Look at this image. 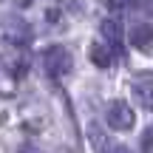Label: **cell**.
I'll return each instance as SVG.
<instances>
[{
  "instance_id": "5b68a950",
  "label": "cell",
  "mask_w": 153,
  "mask_h": 153,
  "mask_svg": "<svg viewBox=\"0 0 153 153\" xmlns=\"http://www.w3.org/2000/svg\"><path fill=\"white\" fill-rule=\"evenodd\" d=\"M128 37H131V43L136 45L139 51H153V28L148 23H136Z\"/></svg>"
},
{
  "instance_id": "52a82bcc",
  "label": "cell",
  "mask_w": 153,
  "mask_h": 153,
  "mask_svg": "<svg viewBox=\"0 0 153 153\" xmlns=\"http://www.w3.org/2000/svg\"><path fill=\"white\" fill-rule=\"evenodd\" d=\"M88 54H91V60H94V65H99V68H108V65H111V51L105 48L102 43H94V45H91V51H88Z\"/></svg>"
},
{
  "instance_id": "ba28073f",
  "label": "cell",
  "mask_w": 153,
  "mask_h": 153,
  "mask_svg": "<svg viewBox=\"0 0 153 153\" xmlns=\"http://www.w3.org/2000/svg\"><path fill=\"white\" fill-rule=\"evenodd\" d=\"M20 153H40V150H37V148H23Z\"/></svg>"
},
{
  "instance_id": "277c9868",
  "label": "cell",
  "mask_w": 153,
  "mask_h": 153,
  "mask_svg": "<svg viewBox=\"0 0 153 153\" xmlns=\"http://www.w3.org/2000/svg\"><path fill=\"white\" fill-rule=\"evenodd\" d=\"M3 28H6V34H9V40H17V43H26L28 37H31V28H28V23L23 20V17H17V14H9L3 20Z\"/></svg>"
},
{
  "instance_id": "7a4b0ae2",
  "label": "cell",
  "mask_w": 153,
  "mask_h": 153,
  "mask_svg": "<svg viewBox=\"0 0 153 153\" xmlns=\"http://www.w3.org/2000/svg\"><path fill=\"white\" fill-rule=\"evenodd\" d=\"M45 68H48L54 76L68 74V71H71V54H68L65 48H60V45L48 48V51H45Z\"/></svg>"
},
{
  "instance_id": "6da1fadb",
  "label": "cell",
  "mask_w": 153,
  "mask_h": 153,
  "mask_svg": "<svg viewBox=\"0 0 153 153\" xmlns=\"http://www.w3.org/2000/svg\"><path fill=\"white\" fill-rule=\"evenodd\" d=\"M133 97H136L139 105L153 108V74H150V71L133 74Z\"/></svg>"
},
{
  "instance_id": "3957f363",
  "label": "cell",
  "mask_w": 153,
  "mask_h": 153,
  "mask_svg": "<svg viewBox=\"0 0 153 153\" xmlns=\"http://www.w3.org/2000/svg\"><path fill=\"white\" fill-rule=\"evenodd\" d=\"M108 125L111 128H116V131H128V128L133 125V111L128 108L125 102H111V108H108Z\"/></svg>"
},
{
  "instance_id": "8992f818",
  "label": "cell",
  "mask_w": 153,
  "mask_h": 153,
  "mask_svg": "<svg viewBox=\"0 0 153 153\" xmlns=\"http://www.w3.org/2000/svg\"><path fill=\"white\" fill-rule=\"evenodd\" d=\"M102 37H105L108 45L119 48V43H122V26L116 20H102Z\"/></svg>"
}]
</instances>
